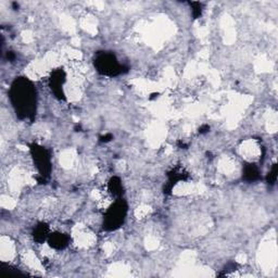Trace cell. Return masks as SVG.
I'll return each instance as SVG.
<instances>
[{"label":"cell","mask_w":278,"mask_h":278,"mask_svg":"<svg viewBox=\"0 0 278 278\" xmlns=\"http://www.w3.org/2000/svg\"><path fill=\"white\" fill-rule=\"evenodd\" d=\"M244 176L247 181H255L260 177L259 176V170L256 169V166L253 164H248L245 167Z\"/></svg>","instance_id":"8992f818"},{"label":"cell","mask_w":278,"mask_h":278,"mask_svg":"<svg viewBox=\"0 0 278 278\" xmlns=\"http://www.w3.org/2000/svg\"><path fill=\"white\" fill-rule=\"evenodd\" d=\"M12 99L14 106H17L24 115L30 114L35 102V92L28 81H17L12 88Z\"/></svg>","instance_id":"6da1fadb"},{"label":"cell","mask_w":278,"mask_h":278,"mask_svg":"<svg viewBox=\"0 0 278 278\" xmlns=\"http://www.w3.org/2000/svg\"><path fill=\"white\" fill-rule=\"evenodd\" d=\"M109 189L111 191V193L113 196H120L122 193L123 187L122 184H121V181L117 177H113L111 181L109 182Z\"/></svg>","instance_id":"52a82bcc"},{"label":"cell","mask_w":278,"mask_h":278,"mask_svg":"<svg viewBox=\"0 0 278 278\" xmlns=\"http://www.w3.org/2000/svg\"><path fill=\"white\" fill-rule=\"evenodd\" d=\"M267 178H269L270 184H274L276 182V178H277V166H276V164L273 165L271 172L269 173V177H267Z\"/></svg>","instance_id":"ba28073f"},{"label":"cell","mask_w":278,"mask_h":278,"mask_svg":"<svg viewBox=\"0 0 278 278\" xmlns=\"http://www.w3.org/2000/svg\"><path fill=\"white\" fill-rule=\"evenodd\" d=\"M98 71L106 75H117L121 73V65L113 55L104 54L97 59Z\"/></svg>","instance_id":"3957f363"},{"label":"cell","mask_w":278,"mask_h":278,"mask_svg":"<svg viewBox=\"0 0 278 278\" xmlns=\"http://www.w3.org/2000/svg\"><path fill=\"white\" fill-rule=\"evenodd\" d=\"M67 236L62 233H54L49 235V244L55 249H62L67 245Z\"/></svg>","instance_id":"5b68a950"},{"label":"cell","mask_w":278,"mask_h":278,"mask_svg":"<svg viewBox=\"0 0 278 278\" xmlns=\"http://www.w3.org/2000/svg\"><path fill=\"white\" fill-rule=\"evenodd\" d=\"M125 214H126V206H125V203L123 201L115 202L108 209L106 216H104V226L110 230L118 228L123 223Z\"/></svg>","instance_id":"7a4b0ae2"},{"label":"cell","mask_w":278,"mask_h":278,"mask_svg":"<svg viewBox=\"0 0 278 278\" xmlns=\"http://www.w3.org/2000/svg\"><path fill=\"white\" fill-rule=\"evenodd\" d=\"M33 154H34L35 164L40 171V174L47 175V172L50 170V160L47 151L43 148V147H36V148L34 147Z\"/></svg>","instance_id":"277c9868"}]
</instances>
